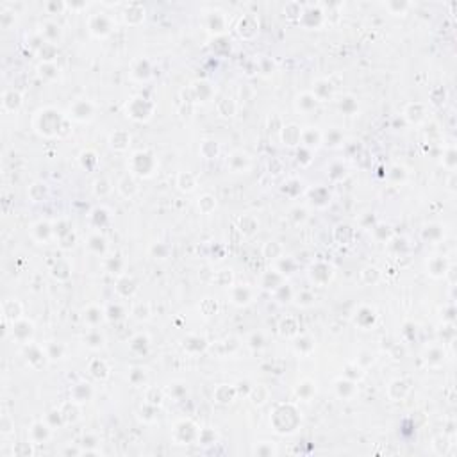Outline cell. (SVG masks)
Here are the masks:
<instances>
[{
    "mask_svg": "<svg viewBox=\"0 0 457 457\" xmlns=\"http://www.w3.org/2000/svg\"><path fill=\"white\" fill-rule=\"evenodd\" d=\"M49 438H50V429L45 425L43 422L32 423V427H31V440L34 441L36 445L45 443V441L49 440Z\"/></svg>",
    "mask_w": 457,
    "mask_h": 457,
    "instance_id": "cell-1",
    "label": "cell"
},
{
    "mask_svg": "<svg viewBox=\"0 0 457 457\" xmlns=\"http://www.w3.org/2000/svg\"><path fill=\"white\" fill-rule=\"evenodd\" d=\"M2 104H4V109L5 111H14L20 104H22V97L14 91V89H11V91H5L4 93V98H2Z\"/></svg>",
    "mask_w": 457,
    "mask_h": 457,
    "instance_id": "cell-2",
    "label": "cell"
},
{
    "mask_svg": "<svg viewBox=\"0 0 457 457\" xmlns=\"http://www.w3.org/2000/svg\"><path fill=\"white\" fill-rule=\"evenodd\" d=\"M14 429V423L11 422V418L9 416H2V420H0V432L4 436H9L11 432H13Z\"/></svg>",
    "mask_w": 457,
    "mask_h": 457,
    "instance_id": "cell-3",
    "label": "cell"
}]
</instances>
